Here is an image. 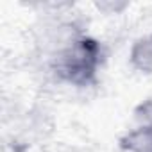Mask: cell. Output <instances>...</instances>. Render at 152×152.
<instances>
[{
  "instance_id": "1",
  "label": "cell",
  "mask_w": 152,
  "mask_h": 152,
  "mask_svg": "<svg viewBox=\"0 0 152 152\" xmlns=\"http://www.w3.org/2000/svg\"><path fill=\"white\" fill-rule=\"evenodd\" d=\"M104 61V45L83 29L48 56L50 72L56 81L77 90H86L99 83Z\"/></svg>"
},
{
  "instance_id": "2",
  "label": "cell",
  "mask_w": 152,
  "mask_h": 152,
  "mask_svg": "<svg viewBox=\"0 0 152 152\" xmlns=\"http://www.w3.org/2000/svg\"><path fill=\"white\" fill-rule=\"evenodd\" d=\"M127 57L134 72L152 77V31L138 36L131 43Z\"/></svg>"
},
{
  "instance_id": "3",
  "label": "cell",
  "mask_w": 152,
  "mask_h": 152,
  "mask_svg": "<svg viewBox=\"0 0 152 152\" xmlns=\"http://www.w3.org/2000/svg\"><path fill=\"white\" fill-rule=\"evenodd\" d=\"M124 152H152V124H136L120 138Z\"/></svg>"
}]
</instances>
